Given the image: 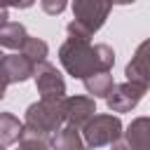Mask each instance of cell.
I'll use <instances>...</instances> for the list:
<instances>
[{"mask_svg":"<svg viewBox=\"0 0 150 150\" xmlns=\"http://www.w3.org/2000/svg\"><path fill=\"white\" fill-rule=\"evenodd\" d=\"M49 148L52 150H87L82 134L73 127H66V124L49 138Z\"/></svg>","mask_w":150,"mask_h":150,"instance_id":"8fae6325","label":"cell"},{"mask_svg":"<svg viewBox=\"0 0 150 150\" xmlns=\"http://www.w3.org/2000/svg\"><path fill=\"white\" fill-rule=\"evenodd\" d=\"M112 5L98 0H75L73 2V21L66 26L68 38L89 40L108 19Z\"/></svg>","mask_w":150,"mask_h":150,"instance_id":"7a4b0ae2","label":"cell"},{"mask_svg":"<svg viewBox=\"0 0 150 150\" xmlns=\"http://www.w3.org/2000/svg\"><path fill=\"white\" fill-rule=\"evenodd\" d=\"M59 61L68 75H73L75 80H87L98 73H110L115 63V52L105 42L91 45L89 40L68 38L59 47Z\"/></svg>","mask_w":150,"mask_h":150,"instance_id":"6da1fadb","label":"cell"},{"mask_svg":"<svg viewBox=\"0 0 150 150\" xmlns=\"http://www.w3.org/2000/svg\"><path fill=\"white\" fill-rule=\"evenodd\" d=\"M23 131V122H19L12 112H0V145H14L19 143Z\"/></svg>","mask_w":150,"mask_h":150,"instance_id":"7c38bea8","label":"cell"},{"mask_svg":"<svg viewBox=\"0 0 150 150\" xmlns=\"http://www.w3.org/2000/svg\"><path fill=\"white\" fill-rule=\"evenodd\" d=\"M5 23H9V7L7 5H0V28Z\"/></svg>","mask_w":150,"mask_h":150,"instance_id":"ac0fdd59","label":"cell"},{"mask_svg":"<svg viewBox=\"0 0 150 150\" xmlns=\"http://www.w3.org/2000/svg\"><path fill=\"white\" fill-rule=\"evenodd\" d=\"M26 38H28V33H26L23 23H19V21H9V23H5V26L0 28V47L19 49V52H21Z\"/></svg>","mask_w":150,"mask_h":150,"instance_id":"4fadbf2b","label":"cell"},{"mask_svg":"<svg viewBox=\"0 0 150 150\" xmlns=\"http://www.w3.org/2000/svg\"><path fill=\"white\" fill-rule=\"evenodd\" d=\"M145 91H148L145 87L134 84V82L115 84L112 91H110L108 98H105V105H108L110 112H129V110H134V108L141 103V98L145 96Z\"/></svg>","mask_w":150,"mask_h":150,"instance_id":"ba28073f","label":"cell"},{"mask_svg":"<svg viewBox=\"0 0 150 150\" xmlns=\"http://www.w3.org/2000/svg\"><path fill=\"white\" fill-rule=\"evenodd\" d=\"M19 150H49V138L38 136L28 127H23L21 138H19Z\"/></svg>","mask_w":150,"mask_h":150,"instance_id":"2e32d148","label":"cell"},{"mask_svg":"<svg viewBox=\"0 0 150 150\" xmlns=\"http://www.w3.org/2000/svg\"><path fill=\"white\" fill-rule=\"evenodd\" d=\"M0 150H5V145H0Z\"/></svg>","mask_w":150,"mask_h":150,"instance_id":"ffe728a7","label":"cell"},{"mask_svg":"<svg viewBox=\"0 0 150 150\" xmlns=\"http://www.w3.org/2000/svg\"><path fill=\"white\" fill-rule=\"evenodd\" d=\"M40 7H42L47 14H61L68 5H66V0H42Z\"/></svg>","mask_w":150,"mask_h":150,"instance_id":"e0dca14e","label":"cell"},{"mask_svg":"<svg viewBox=\"0 0 150 150\" xmlns=\"http://www.w3.org/2000/svg\"><path fill=\"white\" fill-rule=\"evenodd\" d=\"M61 115L66 127L82 131L84 124L96 115V103L91 96H66L61 101Z\"/></svg>","mask_w":150,"mask_h":150,"instance_id":"8992f818","label":"cell"},{"mask_svg":"<svg viewBox=\"0 0 150 150\" xmlns=\"http://www.w3.org/2000/svg\"><path fill=\"white\" fill-rule=\"evenodd\" d=\"M5 89H7V84H5V82H2V80H0V101H2V98H5Z\"/></svg>","mask_w":150,"mask_h":150,"instance_id":"d6986e66","label":"cell"},{"mask_svg":"<svg viewBox=\"0 0 150 150\" xmlns=\"http://www.w3.org/2000/svg\"><path fill=\"white\" fill-rule=\"evenodd\" d=\"M35 63H30L23 54H7L0 59V80L5 84H19L33 77Z\"/></svg>","mask_w":150,"mask_h":150,"instance_id":"9c48e42d","label":"cell"},{"mask_svg":"<svg viewBox=\"0 0 150 150\" xmlns=\"http://www.w3.org/2000/svg\"><path fill=\"white\" fill-rule=\"evenodd\" d=\"M33 80H35L40 101L61 103L66 98V80H63V75L59 73V68L54 63H49V61L38 63L35 73H33Z\"/></svg>","mask_w":150,"mask_h":150,"instance_id":"5b68a950","label":"cell"},{"mask_svg":"<svg viewBox=\"0 0 150 150\" xmlns=\"http://www.w3.org/2000/svg\"><path fill=\"white\" fill-rule=\"evenodd\" d=\"M124 75H127V82H134V84H141V87H150V40H143L131 61L127 63L124 68Z\"/></svg>","mask_w":150,"mask_h":150,"instance_id":"30bf717a","label":"cell"},{"mask_svg":"<svg viewBox=\"0 0 150 150\" xmlns=\"http://www.w3.org/2000/svg\"><path fill=\"white\" fill-rule=\"evenodd\" d=\"M110 150H150V115L131 120L127 131H122Z\"/></svg>","mask_w":150,"mask_h":150,"instance_id":"52a82bcc","label":"cell"},{"mask_svg":"<svg viewBox=\"0 0 150 150\" xmlns=\"http://www.w3.org/2000/svg\"><path fill=\"white\" fill-rule=\"evenodd\" d=\"M2 56H5V54H0V59H2Z\"/></svg>","mask_w":150,"mask_h":150,"instance_id":"44dd1931","label":"cell"},{"mask_svg":"<svg viewBox=\"0 0 150 150\" xmlns=\"http://www.w3.org/2000/svg\"><path fill=\"white\" fill-rule=\"evenodd\" d=\"M122 131H124V127L117 115H94L82 129V141L87 148L112 145L122 136Z\"/></svg>","mask_w":150,"mask_h":150,"instance_id":"277c9868","label":"cell"},{"mask_svg":"<svg viewBox=\"0 0 150 150\" xmlns=\"http://www.w3.org/2000/svg\"><path fill=\"white\" fill-rule=\"evenodd\" d=\"M19 54H23V56H26V59H28L30 63H35V66H38V63L47 61L49 47H47V42H45V40H40V38H33V35H28Z\"/></svg>","mask_w":150,"mask_h":150,"instance_id":"9a60e30c","label":"cell"},{"mask_svg":"<svg viewBox=\"0 0 150 150\" xmlns=\"http://www.w3.org/2000/svg\"><path fill=\"white\" fill-rule=\"evenodd\" d=\"M112 87H115V80L110 73H98L84 80V89L91 94V98H108Z\"/></svg>","mask_w":150,"mask_h":150,"instance_id":"5bb4252c","label":"cell"},{"mask_svg":"<svg viewBox=\"0 0 150 150\" xmlns=\"http://www.w3.org/2000/svg\"><path fill=\"white\" fill-rule=\"evenodd\" d=\"M23 127H28L30 131H35L38 136L52 138V136L63 127L61 103H52V101H38V103H30V105L26 108Z\"/></svg>","mask_w":150,"mask_h":150,"instance_id":"3957f363","label":"cell"}]
</instances>
